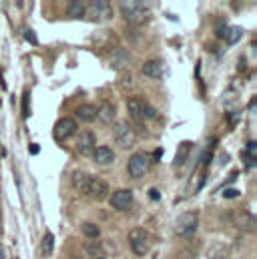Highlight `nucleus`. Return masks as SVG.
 <instances>
[{
  "mask_svg": "<svg viewBox=\"0 0 257 259\" xmlns=\"http://www.w3.org/2000/svg\"><path fill=\"white\" fill-rule=\"evenodd\" d=\"M119 10H121L123 20L128 22L131 26H139L149 18V6L145 2H139V0H123V2H119Z\"/></svg>",
  "mask_w": 257,
  "mask_h": 259,
  "instance_id": "obj_1",
  "label": "nucleus"
},
{
  "mask_svg": "<svg viewBox=\"0 0 257 259\" xmlns=\"http://www.w3.org/2000/svg\"><path fill=\"white\" fill-rule=\"evenodd\" d=\"M128 245L133 249L135 255L143 257L149 253V247H151V239H149V233L141 227H135L131 233H128Z\"/></svg>",
  "mask_w": 257,
  "mask_h": 259,
  "instance_id": "obj_2",
  "label": "nucleus"
},
{
  "mask_svg": "<svg viewBox=\"0 0 257 259\" xmlns=\"http://www.w3.org/2000/svg\"><path fill=\"white\" fill-rule=\"evenodd\" d=\"M197 225H199V215L195 211H185L179 215V219L175 223V233L179 237H191L197 231Z\"/></svg>",
  "mask_w": 257,
  "mask_h": 259,
  "instance_id": "obj_3",
  "label": "nucleus"
},
{
  "mask_svg": "<svg viewBox=\"0 0 257 259\" xmlns=\"http://www.w3.org/2000/svg\"><path fill=\"white\" fill-rule=\"evenodd\" d=\"M113 137H115L117 145L123 147V149L133 147L135 141H137V133H135V129L128 125L127 121H117V123H115V127H113Z\"/></svg>",
  "mask_w": 257,
  "mask_h": 259,
  "instance_id": "obj_4",
  "label": "nucleus"
},
{
  "mask_svg": "<svg viewBox=\"0 0 257 259\" xmlns=\"http://www.w3.org/2000/svg\"><path fill=\"white\" fill-rule=\"evenodd\" d=\"M127 171L133 179H141L149 171V157L145 153H135L127 163Z\"/></svg>",
  "mask_w": 257,
  "mask_h": 259,
  "instance_id": "obj_5",
  "label": "nucleus"
},
{
  "mask_svg": "<svg viewBox=\"0 0 257 259\" xmlns=\"http://www.w3.org/2000/svg\"><path fill=\"white\" fill-rule=\"evenodd\" d=\"M82 193L89 195V197L95 199V201H101V199H105L107 193H109V183H107L105 179L91 177V181L87 183V187L82 189Z\"/></svg>",
  "mask_w": 257,
  "mask_h": 259,
  "instance_id": "obj_6",
  "label": "nucleus"
},
{
  "mask_svg": "<svg viewBox=\"0 0 257 259\" xmlns=\"http://www.w3.org/2000/svg\"><path fill=\"white\" fill-rule=\"evenodd\" d=\"M109 203L117 211H128L133 207V203H135V197H133V191H128V189H119V191H115L111 195Z\"/></svg>",
  "mask_w": 257,
  "mask_h": 259,
  "instance_id": "obj_7",
  "label": "nucleus"
},
{
  "mask_svg": "<svg viewBox=\"0 0 257 259\" xmlns=\"http://www.w3.org/2000/svg\"><path fill=\"white\" fill-rule=\"evenodd\" d=\"M87 14L91 20H105L111 16V4L107 0H97L87 4Z\"/></svg>",
  "mask_w": 257,
  "mask_h": 259,
  "instance_id": "obj_8",
  "label": "nucleus"
},
{
  "mask_svg": "<svg viewBox=\"0 0 257 259\" xmlns=\"http://www.w3.org/2000/svg\"><path fill=\"white\" fill-rule=\"evenodd\" d=\"M233 223H235V227H239L241 231H247V233H253L257 229L255 215L249 213V211H235L233 213Z\"/></svg>",
  "mask_w": 257,
  "mask_h": 259,
  "instance_id": "obj_9",
  "label": "nucleus"
},
{
  "mask_svg": "<svg viewBox=\"0 0 257 259\" xmlns=\"http://www.w3.org/2000/svg\"><path fill=\"white\" fill-rule=\"evenodd\" d=\"M74 133H76V121H74V119L63 117V119L57 121V125H55V137H57V139H68V137H72Z\"/></svg>",
  "mask_w": 257,
  "mask_h": 259,
  "instance_id": "obj_10",
  "label": "nucleus"
},
{
  "mask_svg": "<svg viewBox=\"0 0 257 259\" xmlns=\"http://www.w3.org/2000/svg\"><path fill=\"white\" fill-rule=\"evenodd\" d=\"M117 117V107L111 103V101H103L101 107L97 109V119L103 123V125H111Z\"/></svg>",
  "mask_w": 257,
  "mask_h": 259,
  "instance_id": "obj_11",
  "label": "nucleus"
},
{
  "mask_svg": "<svg viewBox=\"0 0 257 259\" xmlns=\"http://www.w3.org/2000/svg\"><path fill=\"white\" fill-rule=\"evenodd\" d=\"M76 151H78L82 157H91V155L95 153V135H93L91 131L80 133V139H78Z\"/></svg>",
  "mask_w": 257,
  "mask_h": 259,
  "instance_id": "obj_12",
  "label": "nucleus"
},
{
  "mask_svg": "<svg viewBox=\"0 0 257 259\" xmlns=\"http://www.w3.org/2000/svg\"><path fill=\"white\" fill-rule=\"evenodd\" d=\"M217 34H219V38H223L227 45H237L239 38L243 36V30H241L239 26H219Z\"/></svg>",
  "mask_w": 257,
  "mask_h": 259,
  "instance_id": "obj_13",
  "label": "nucleus"
},
{
  "mask_svg": "<svg viewBox=\"0 0 257 259\" xmlns=\"http://www.w3.org/2000/svg\"><path fill=\"white\" fill-rule=\"evenodd\" d=\"M127 111H128V117H131L135 123H141V121H143V101H141L139 97L127 99Z\"/></svg>",
  "mask_w": 257,
  "mask_h": 259,
  "instance_id": "obj_14",
  "label": "nucleus"
},
{
  "mask_svg": "<svg viewBox=\"0 0 257 259\" xmlns=\"http://www.w3.org/2000/svg\"><path fill=\"white\" fill-rule=\"evenodd\" d=\"M141 72L149 78H161L165 72V66L161 65V61H147L141 66Z\"/></svg>",
  "mask_w": 257,
  "mask_h": 259,
  "instance_id": "obj_15",
  "label": "nucleus"
},
{
  "mask_svg": "<svg viewBox=\"0 0 257 259\" xmlns=\"http://www.w3.org/2000/svg\"><path fill=\"white\" fill-rule=\"evenodd\" d=\"M66 16L68 18H84L87 16V2H82V0H70L66 4Z\"/></svg>",
  "mask_w": 257,
  "mask_h": 259,
  "instance_id": "obj_16",
  "label": "nucleus"
},
{
  "mask_svg": "<svg viewBox=\"0 0 257 259\" xmlns=\"http://www.w3.org/2000/svg\"><path fill=\"white\" fill-rule=\"evenodd\" d=\"M93 159L99 165H113L115 163V153L109 147H97L95 153H93Z\"/></svg>",
  "mask_w": 257,
  "mask_h": 259,
  "instance_id": "obj_17",
  "label": "nucleus"
},
{
  "mask_svg": "<svg viewBox=\"0 0 257 259\" xmlns=\"http://www.w3.org/2000/svg\"><path fill=\"white\" fill-rule=\"evenodd\" d=\"M74 117L84 121V123H91V121L97 119V107L95 105H80V107H76Z\"/></svg>",
  "mask_w": 257,
  "mask_h": 259,
  "instance_id": "obj_18",
  "label": "nucleus"
},
{
  "mask_svg": "<svg viewBox=\"0 0 257 259\" xmlns=\"http://www.w3.org/2000/svg\"><path fill=\"white\" fill-rule=\"evenodd\" d=\"M191 149H193V143L183 141V143L179 145V149H177V155H175V159H173V165H175V167H183V163L187 161Z\"/></svg>",
  "mask_w": 257,
  "mask_h": 259,
  "instance_id": "obj_19",
  "label": "nucleus"
},
{
  "mask_svg": "<svg viewBox=\"0 0 257 259\" xmlns=\"http://www.w3.org/2000/svg\"><path fill=\"white\" fill-rule=\"evenodd\" d=\"M53 251H55V235L51 231H47L45 237H42V243H40V253L45 257H51Z\"/></svg>",
  "mask_w": 257,
  "mask_h": 259,
  "instance_id": "obj_20",
  "label": "nucleus"
},
{
  "mask_svg": "<svg viewBox=\"0 0 257 259\" xmlns=\"http://www.w3.org/2000/svg\"><path fill=\"white\" fill-rule=\"evenodd\" d=\"M89 181H91V175H89V173H84V171H74V173H72V185H74L76 189L82 191Z\"/></svg>",
  "mask_w": 257,
  "mask_h": 259,
  "instance_id": "obj_21",
  "label": "nucleus"
},
{
  "mask_svg": "<svg viewBox=\"0 0 257 259\" xmlns=\"http://www.w3.org/2000/svg\"><path fill=\"white\" fill-rule=\"evenodd\" d=\"M80 231H82L89 239H99V237H101V229H99L95 223H91V221L80 223Z\"/></svg>",
  "mask_w": 257,
  "mask_h": 259,
  "instance_id": "obj_22",
  "label": "nucleus"
},
{
  "mask_svg": "<svg viewBox=\"0 0 257 259\" xmlns=\"http://www.w3.org/2000/svg\"><path fill=\"white\" fill-rule=\"evenodd\" d=\"M128 61V55L123 51V49H117L115 53H113V59H111V65L115 66V68H123L125 63Z\"/></svg>",
  "mask_w": 257,
  "mask_h": 259,
  "instance_id": "obj_23",
  "label": "nucleus"
},
{
  "mask_svg": "<svg viewBox=\"0 0 257 259\" xmlns=\"http://www.w3.org/2000/svg\"><path fill=\"white\" fill-rule=\"evenodd\" d=\"M30 117V93L24 91L22 93V119H28Z\"/></svg>",
  "mask_w": 257,
  "mask_h": 259,
  "instance_id": "obj_24",
  "label": "nucleus"
},
{
  "mask_svg": "<svg viewBox=\"0 0 257 259\" xmlns=\"http://www.w3.org/2000/svg\"><path fill=\"white\" fill-rule=\"evenodd\" d=\"M143 117H145V119H155V117H157V111H155L149 103H143Z\"/></svg>",
  "mask_w": 257,
  "mask_h": 259,
  "instance_id": "obj_25",
  "label": "nucleus"
},
{
  "mask_svg": "<svg viewBox=\"0 0 257 259\" xmlns=\"http://www.w3.org/2000/svg\"><path fill=\"white\" fill-rule=\"evenodd\" d=\"M245 155H249V157H257V143L255 141H249L247 143V149H245Z\"/></svg>",
  "mask_w": 257,
  "mask_h": 259,
  "instance_id": "obj_26",
  "label": "nucleus"
},
{
  "mask_svg": "<svg viewBox=\"0 0 257 259\" xmlns=\"http://www.w3.org/2000/svg\"><path fill=\"white\" fill-rule=\"evenodd\" d=\"M24 36H26V40H28L30 45H34V47L38 45V38H36V34H34L30 28H24Z\"/></svg>",
  "mask_w": 257,
  "mask_h": 259,
  "instance_id": "obj_27",
  "label": "nucleus"
},
{
  "mask_svg": "<svg viewBox=\"0 0 257 259\" xmlns=\"http://www.w3.org/2000/svg\"><path fill=\"white\" fill-rule=\"evenodd\" d=\"M241 195V191H237V189H225L223 191V197L225 199H235V197H239Z\"/></svg>",
  "mask_w": 257,
  "mask_h": 259,
  "instance_id": "obj_28",
  "label": "nucleus"
},
{
  "mask_svg": "<svg viewBox=\"0 0 257 259\" xmlns=\"http://www.w3.org/2000/svg\"><path fill=\"white\" fill-rule=\"evenodd\" d=\"M149 197H151L153 201H159V199H161V193H159L157 189H151V191H149Z\"/></svg>",
  "mask_w": 257,
  "mask_h": 259,
  "instance_id": "obj_29",
  "label": "nucleus"
},
{
  "mask_svg": "<svg viewBox=\"0 0 257 259\" xmlns=\"http://www.w3.org/2000/svg\"><path fill=\"white\" fill-rule=\"evenodd\" d=\"M28 149H30V155H38L40 153V147L38 145H30Z\"/></svg>",
  "mask_w": 257,
  "mask_h": 259,
  "instance_id": "obj_30",
  "label": "nucleus"
},
{
  "mask_svg": "<svg viewBox=\"0 0 257 259\" xmlns=\"http://www.w3.org/2000/svg\"><path fill=\"white\" fill-rule=\"evenodd\" d=\"M163 157V149H155V159H161Z\"/></svg>",
  "mask_w": 257,
  "mask_h": 259,
  "instance_id": "obj_31",
  "label": "nucleus"
},
{
  "mask_svg": "<svg viewBox=\"0 0 257 259\" xmlns=\"http://www.w3.org/2000/svg\"><path fill=\"white\" fill-rule=\"evenodd\" d=\"M0 259H6V255H4V249L0 247Z\"/></svg>",
  "mask_w": 257,
  "mask_h": 259,
  "instance_id": "obj_32",
  "label": "nucleus"
},
{
  "mask_svg": "<svg viewBox=\"0 0 257 259\" xmlns=\"http://www.w3.org/2000/svg\"><path fill=\"white\" fill-rule=\"evenodd\" d=\"M72 259H78V257H72Z\"/></svg>",
  "mask_w": 257,
  "mask_h": 259,
  "instance_id": "obj_33",
  "label": "nucleus"
}]
</instances>
